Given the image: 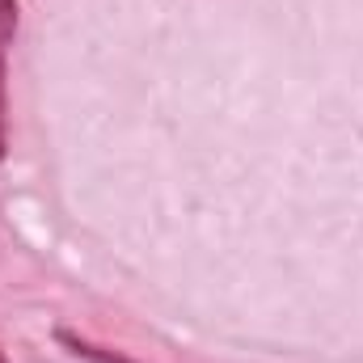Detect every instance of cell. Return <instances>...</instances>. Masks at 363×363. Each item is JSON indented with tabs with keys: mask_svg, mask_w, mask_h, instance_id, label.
<instances>
[{
	"mask_svg": "<svg viewBox=\"0 0 363 363\" xmlns=\"http://www.w3.org/2000/svg\"><path fill=\"white\" fill-rule=\"evenodd\" d=\"M17 38V0H0V161L9 148V47Z\"/></svg>",
	"mask_w": 363,
	"mask_h": 363,
	"instance_id": "1",
	"label": "cell"
},
{
	"mask_svg": "<svg viewBox=\"0 0 363 363\" xmlns=\"http://www.w3.org/2000/svg\"><path fill=\"white\" fill-rule=\"evenodd\" d=\"M60 342L72 351V355H81V359H93V363H131L123 359L118 351H106V347H93V342H85V338H77V334H68V330H60Z\"/></svg>",
	"mask_w": 363,
	"mask_h": 363,
	"instance_id": "2",
	"label": "cell"
},
{
	"mask_svg": "<svg viewBox=\"0 0 363 363\" xmlns=\"http://www.w3.org/2000/svg\"><path fill=\"white\" fill-rule=\"evenodd\" d=\"M0 363H9V359H4V351H0Z\"/></svg>",
	"mask_w": 363,
	"mask_h": 363,
	"instance_id": "3",
	"label": "cell"
}]
</instances>
